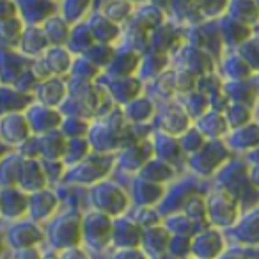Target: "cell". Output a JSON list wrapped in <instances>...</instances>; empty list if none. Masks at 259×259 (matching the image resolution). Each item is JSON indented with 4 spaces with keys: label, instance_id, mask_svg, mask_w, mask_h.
<instances>
[{
    "label": "cell",
    "instance_id": "1",
    "mask_svg": "<svg viewBox=\"0 0 259 259\" xmlns=\"http://www.w3.org/2000/svg\"><path fill=\"white\" fill-rule=\"evenodd\" d=\"M47 238L59 250H68V248L78 247V243L83 238L80 215L75 211H66L62 215H59V219L50 222Z\"/></svg>",
    "mask_w": 259,
    "mask_h": 259
},
{
    "label": "cell",
    "instance_id": "46",
    "mask_svg": "<svg viewBox=\"0 0 259 259\" xmlns=\"http://www.w3.org/2000/svg\"><path fill=\"white\" fill-rule=\"evenodd\" d=\"M16 15V8L11 0H2V20L8 22V20H15L13 16Z\"/></svg>",
    "mask_w": 259,
    "mask_h": 259
},
{
    "label": "cell",
    "instance_id": "35",
    "mask_svg": "<svg viewBox=\"0 0 259 259\" xmlns=\"http://www.w3.org/2000/svg\"><path fill=\"white\" fill-rule=\"evenodd\" d=\"M22 25H20L18 20H8V22L2 23V37H4V45H8L9 48L20 47V41H22Z\"/></svg>",
    "mask_w": 259,
    "mask_h": 259
},
{
    "label": "cell",
    "instance_id": "32",
    "mask_svg": "<svg viewBox=\"0 0 259 259\" xmlns=\"http://www.w3.org/2000/svg\"><path fill=\"white\" fill-rule=\"evenodd\" d=\"M226 73L234 82H241L243 78L250 76V66L243 57H231L226 62Z\"/></svg>",
    "mask_w": 259,
    "mask_h": 259
},
{
    "label": "cell",
    "instance_id": "23",
    "mask_svg": "<svg viewBox=\"0 0 259 259\" xmlns=\"http://www.w3.org/2000/svg\"><path fill=\"white\" fill-rule=\"evenodd\" d=\"M201 132L204 137H222L224 134L227 132V119L224 117L222 114L219 112H209V114H204L201 117Z\"/></svg>",
    "mask_w": 259,
    "mask_h": 259
},
{
    "label": "cell",
    "instance_id": "41",
    "mask_svg": "<svg viewBox=\"0 0 259 259\" xmlns=\"http://www.w3.org/2000/svg\"><path fill=\"white\" fill-rule=\"evenodd\" d=\"M87 2L89 0H66L64 13L68 20H78V16H82L87 9Z\"/></svg>",
    "mask_w": 259,
    "mask_h": 259
},
{
    "label": "cell",
    "instance_id": "19",
    "mask_svg": "<svg viewBox=\"0 0 259 259\" xmlns=\"http://www.w3.org/2000/svg\"><path fill=\"white\" fill-rule=\"evenodd\" d=\"M39 141H41V156H43V160L64 158L68 142L64 141V134H62V132H59V130L48 132Z\"/></svg>",
    "mask_w": 259,
    "mask_h": 259
},
{
    "label": "cell",
    "instance_id": "38",
    "mask_svg": "<svg viewBox=\"0 0 259 259\" xmlns=\"http://www.w3.org/2000/svg\"><path fill=\"white\" fill-rule=\"evenodd\" d=\"M169 252H170V255H174L176 259H187L188 255H192L190 236H181V234L172 236L170 245H169Z\"/></svg>",
    "mask_w": 259,
    "mask_h": 259
},
{
    "label": "cell",
    "instance_id": "11",
    "mask_svg": "<svg viewBox=\"0 0 259 259\" xmlns=\"http://www.w3.org/2000/svg\"><path fill=\"white\" fill-rule=\"evenodd\" d=\"M30 197L20 187H2V215L4 219H22L29 213Z\"/></svg>",
    "mask_w": 259,
    "mask_h": 259
},
{
    "label": "cell",
    "instance_id": "5",
    "mask_svg": "<svg viewBox=\"0 0 259 259\" xmlns=\"http://www.w3.org/2000/svg\"><path fill=\"white\" fill-rule=\"evenodd\" d=\"M82 236L96 250L107 247L108 241L114 236L112 217L105 215L101 211H94L85 215V219L82 220Z\"/></svg>",
    "mask_w": 259,
    "mask_h": 259
},
{
    "label": "cell",
    "instance_id": "36",
    "mask_svg": "<svg viewBox=\"0 0 259 259\" xmlns=\"http://www.w3.org/2000/svg\"><path fill=\"white\" fill-rule=\"evenodd\" d=\"M180 144H181V149H185V151H190L192 155H194V153H197L199 149L206 144L204 135H202L201 130L190 128V130H187L183 135H181Z\"/></svg>",
    "mask_w": 259,
    "mask_h": 259
},
{
    "label": "cell",
    "instance_id": "4",
    "mask_svg": "<svg viewBox=\"0 0 259 259\" xmlns=\"http://www.w3.org/2000/svg\"><path fill=\"white\" fill-rule=\"evenodd\" d=\"M229 158V151H227L226 144L222 142H206L197 153L192 155V158L188 160L192 170L201 176H211L217 169L222 167V163Z\"/></svg>",
    "mask_w": 259,
    "mask_h": 259
},
{
    "label": "cell",
    "instance_id": "51",
    "mask_svg": "<svg viewBox=\"0 0 259 259\" xmlns=\"http://www.w3.org/2000/svg\"><path fill=\"white\" fill-rule=\"evenodd\" d=\"M43 259H61V255H55V254H47V255H43Z\"/></svg>",
    "mask_w": 259,
    "mask_h": 259
},
{
    "label": "cell",
    "instance_id": "24",
    "mask_svg": "<svg viewBox=\"0 0 259 259\" xmlns=\"http://www.w3.org/2000/svg\"><path fill=\"white\" fill-rule=\"evenodd\" d=\"M45 62H47L52 76H55L68 71L69 66H71V57H69V54L62 47H54L47 52Z\"/></svg>",
    "mask_w": 259,
    "mask_h": 259
},
{
    "label": "cell",
    "instance_id": "14",
    "mask_svg": "<svg viewBox=\"0 0 259 259\" xmlns=\"http://www.w3.org/2000/svg\"><path fill=\"white\" fill-rule=\"evenodd\" d=\"M29 119L30 130L37 132V134H48V132H54L59 126H62V115L57 114L52 107H45V105H36L29 110L27 114Z\"/></svg>",
    "mask_w": 259,
    "mask_h": 259
},
{
    "label": "cell",
    "instance_id": "6",
    "mask_svg": "<svg viewBox=\"0 0 259 259\" xmlns=\"http://www.w3.org/2000/svg\"><path fill=\"white\" fill-rule=\"evenodd\" d=\"M224 252V238L217 229H202L192 238V255L195 259H219Z\"/></svg>",
    "mask_w": 259,
    "mask_h": 259
},
{
    "label": "cell",
    "instance_id": "7",
    "mask_svg": "<svg viewBox=\"0 0 259 259\" xmlns=\"http://www.w3.org/2000/svg\"><path fill=\"white\" fill-rule=\"evenodd\" d=\"M108 165H110V160L103 162V158H100V156H87L85 160H82V162L73 167V170L69 172L71 176H68L66 180L82 185L96 183L98 180H101L105 176V172L108 170Z\"/></svg>",
    "mask_w": 259,
    "mask_h": 259
},
{
    "label": "cell",
    "instance_id": "43",
    "mask_svg": "<svg viewBox=\"0 0 259 259\" xmlns=\"http://www.w3.org/2000/svg\"><path fill=\"white\" fill-rule=\"evenodd\" d=\"M226 6H227V0H201L202 13H206L208 16L220 15Z\"/></svg>",
    "mask_w": 259,
    "mask_h": 259
},
{
    "label": "cell",
    "instance_id": "10",
    "mask_svg": "<svg viewBox=\"0 0 259 259\" xmlns=\"http://www.w3.org/2000/svg\"><path fill=\"white\" fill-rule=\"evenodd\" d=\"M233 238L241 245H259V208L247 211L231 227Z\"/></svg>",
    "mask_w": 259,
    "mask_h": 259
},
{
    "label": "cell",
    "instance_id": "18",
    "mask_svg": "<svg viewBox=\"0 0 259 259\" xmlns=\"http://www.w3.org/2000/svg\"><path fill=\"white\" fill-rule=\"evenodd\" d=\"M37 100L45 107H55V105H61L64 100L66 94V85L57 78H48L37 85L36 89Z\"/></svg>",
    "mask_w": 259,
    "mask_h": 259
},
{
    "label": "cell",
    "instance_id": "26",
    "mask_svg": "<svg viewBox=\"0 0 259 259\" xmlns=\"http://www.w3.org/2000/svg\"><path fill=\"white\" fill-rule=\"evenodd\" d=\"M45 32H47L48 41L52 45H55V47H61L62 43L69 41V36H71L66 22L62 18H57V16L48 18L47 25H45Z\"/></svg>",
    "mask_w": 259,
    "mask_h": 259
},
{
    "label": "cell",
    "instance_id": "45",
    "mask_svg": "<svg viewBox=\"0 0 259 259\" xmlns=\"http://www.w3.org/2000/svg\"><path fill=\"white\" fill-rule=\"evenodd\" d=\"M61 259H89V255L80 247H73V248H68V250H62Z\"/></svg>",
    "mask_w": 259,
    "mask_h": 259
},
{
    "label": "cell",
    "instance_id": "2",
    "mask_svg": "<svg viewBox=\"0 0 259 259\" xmlns=\"http://www.w3.org/2000/svg\"><path fill=\"white\" fill-rule=\"evenodd\" d=\"M208 208V220L220 227H233L238 217V199L226 188L215 190L206 199Z\"/></svg>",
    "mask_w": 259,
    "mask_h": 259
},
{
    "label": "cell",
    "instance_id": "34",
    "mask_svg": "<svg viewBox=\"0 0 259 259\" xmlns=\"http://www.w3.org/2000/svg\"><path fill=\"white\" fill-rule=\"evenodd\" d=\"M85 57L94 66H110L114 61V50L107 45H94L89 52H85Z\"/></svg>",
    "mask_w": 259,
    "mask_h": 259
},
{
    "label": "cell",
    "instance_id": "53",
    "mask_svg": "<svg viewBox=\"0 0 259 259\" xmlns=\"http://www.w3.org/2000/svg\"><path fill=\"white\" fill-rule=\"evenodd\" d=\"M255 4H257V8H259V0H255Z\"/></svg>",
    "mask_w": 259,
    "mask_h": 259
},
{
    "label": "cell",
    "instance_id": "47",
    "mask_svg": "<svg viewBox=\"0 0 259 259\" xmlns=\"http://www.w3.org/2000/svg\"><path fill=\"white\" fill-rule=\"evenodd\" d=\"M16 259H43V255L36 250V247H32V248H22L16 254Z\"/></svg>",
    "mask_w": 259,
    "mask_h": 259
},
{
    "label": "cell",
    "instance_id": "13",
    "mask_svg": "<svg viewBox=\"0 0 259 259\" xmlns=\"http://www.w3.org/2000/svg\"><path fill=\"white\" fill-rule=\"evenodd\" d=\"M48 183V178L45 174L43 163L37 160H25L23 158L22 170H20L18 178V187L25 192H39L45 190Z\"/></svg>",
    "mask_w": 259,
    "mask_h": 259
},
{
    "label": "cell",
    "instance_id": "20",
    "mask_svg": "<svg viewBox=\"0 0 259 259\" xmlns=\"http://www.w3.org/2000/svg\"><path fill=\"white\" fill-rule=\"evenodd\" d=\"M163 194H165V192H163L162 185L142 180V178L137 180L135 188H134V197H135V201H137V204H141V206L156 204V202L162 201Z\"/></svg>",
    "mask_w": 259,
    "mask_h": 259
},
{
    "label": "cell",
    "instance_id": "39",
    "mask_svg": "<svg viewBox=\"0 0 259 259\" xmlns=\"http://www.w3.org/2000/svg\"><path fill=\"white\" fill-rule=\"evenodd\" d=\"M197 83V75H194L192 71H180L174 75V89L181 91V93H192Z\"/></svg>",
    "mask_w": 259,
    "mask_h": 259
},
{
    "label": "cell",
    "instance_id": "37",
    "mask_svg": "<svg viewBox=\"0 0 259 259\" xmlns=\"http://www.w3.org/2000/svg\"><path fill=\"white\" fill-rule=\"evenodd\" d=\"M93 32L91 29H85V27H78L75 32L69 36V45H71V50L76 48L78 52H89L93 45Z\"/></svg>",
    "mask_w": 259,
    "mask_h": 259
},
{
    "label": "cell",
    "instance_id": "28",
    "mask_svg": "<svg viewBox=\"0 0 259 259\" xmlns=\"http://www.w3.org/2000/svg\"><path fill=\"white\" fill-rule=\"evenodd\" d=\"M234 148L241 149H255L259 148V126L248 124L243 128H238L234 134Z\"/></svg>",
    "mask_w": 259,
    "mask_h": 259
},
{
    "label": "cell",
    "instance_id": "54",
    "mask_svg": "<svg viewBox=\"0 0 259 259\" xmlns=\"http://www.w3.org/2000/svg\"><path fill=\"white\" fill-rule=\"evenodd\" d=\"M194 259H195V257H194Z\"/></svg>",
    "mask_w": 259,
    "mask_h": 259
},
{
    "label": "cell",
    "instance_id": "33",
    "mask_svg": "<svg viewBox=\"0 0 259 259\" xmlns=\"http://www.w3.org/2000/svg\"><path fill=\"white\" fill-rule=\"evenodd\" d=\"M75 139L68 141L64 153V162L66 163H80L82 160L87 158V153H89V142H85L83 139H78V148H75Z\"/></svg>",
    "mask_w": 259,
    "mask_h": 259
},
{
    "label": "cell",
    "instance_id": "50",
    "mask_svg": "<svg viewBox=\"0 0 259 259\" xmlns=\"http://www.w3.org/2000/svg\"><path fill=\"white\" fill-rule=\"evenodd\" d=\"M153 259H176V257L170 254H162V255H158V257H153Z\"/></svg>",
    "mask_w": 259,
    "mask_h": 259
},
{
    "label": "cell",
    "instance_id": "31",
    "mask_svg": "<svg viewBox=\"0 0 259 259\" xmlns=\"http://www.w3.org/2000/svg\"><path fill=\"white\" fill-rule=\"evenodd\" d=\"M227 124L233 128H243L248 121H250V110L247 108V105L233 103L231 107H227Z\"/></svg>",
    "mask_w": 259,
    "mask_h": 259
},
{
    "label": "cell",
    "instance_id": "30",
    "mask_svg": "<svg viewBox=\"0 0 259 259\" xmlns=\"http://www.w3.org/2000/svg\"><path fill=\"white\" fill-rule=\"evenodd\" d=\"M153 110H155V108H153V103L149 100H146V98H137V100L128 103V107H126L128 117L135 122H142V121L151 119Z\"/></svg>",
    "mask_w": 259,
    "mask_h": 259
},
{
    "label": "cell",
    "instance_id": "22",
    "mask_svg": "<svg viewBox=\"0 0 259 259\" xmlns=\"http://www.w3.org/2000/svg\"><path fill=\"white\" fill-rule=\"evenodd\" d=\"M50 41L47 37V32L41 29H27L22 36V41H20V47L25 54L29 55H37L39 52L47 50Z\"/></svg>",
    "mask_w": 259,
    "mask_h": 259
},
{
    "label": "cell",
    "instance_id": "17",
    "mask_svg": "<svg viewBox=\"0 0 259 259\" xmlns=\"http://www.w3.org/2000/svg\"><path fill=\"white\" fill-rule=\"evenodd\" d=\"M188 114L183 108L178 107H167L163 114L160 115V126L163 128V134L169 135H183L188 128Z\"/></svg>",
    "mask_w": 259,
    "mask_h": 259
},
{
    "label": "cell",
    "instance_id": "40",
    "mask_svg": "<svg viewBox=\"0 0 259 259\" xmlns=\"http://www.w3.org/2000/svg\"><path fill=\"white\" fill-rule=\"evenodd\" d=\"M144 73H148L146 76H156L162 75V69L165 66V55H162L160 52H155L149 57H146L144 61Z\"/></svg>",
    "mask_w": 259,
    "mask_h": 259
},
{
    "label": "cell",
    "instance_id": "49",
    "mask_svg": "<svg viewBox=\"0 0 259 259\" xmlns=\"http://www.w3.org/2000/svg\"><path fill=\"white\" fill-rule=\"evenodd\" d=\"M248 180H250L252 187L259 190V165L250 167V170H248Z\"/></svg>",
    "mask_w": 259,
    "mask_h": 259
},
{
    "label": "cell",
    "instance_id": "15",
    "mask_svg": "<svg viewBox=\"0 0 259 259\" xmlns=\"http://www.w3.org/2000/svg\"><path fill=\"white\" fill-rule=\"evenodd\" d=\"M170 231L167 227L155 226L144 229V236H142V245H144L146 254H149L151 257H158V255L165 254V250H169L170 245Z\"/></svg>",
    "mask_w": 259,
    "mask_h": 259
},
{
    "label": "cell",
    "instance_id": "27",
    "mask_svg": "<svg viewBox=\"0 0 259 259\" xmlns=\"http://www.w3.org/2000/svg\"><path fill=\"white\" fill-rule=\"evenodd\" d=\"M134 13V8L128 0H108L103 6V15L114 23H121Z\"/></svg>",
    "mask_w": 259,
    "mask_h": 259
},
{
    "label": "cell",
    "instance_id": "42",
    "mask_svg": "<svg viewBox=\"0 0 259 259\" xmlns=\"http://www.w3.org/2000/svg\"><path fill=\"white\" fill-rule=\"evenodd\" d=\"M241 57L250 68H259V43H247L241 48Z\"/></svg>",
    "mask_w": 259,
    "mask_h": 259
},
{
    "label": "cell",
    "instance_id": "29",
    "mask_svg": "<svg viewBox=\"0 0 259 259\" xmlns=\"http://www.w3.org/2000/svg\"><path fill=\"white\" fill-rule=\"evenodd\" d=\"M89 29L93 32V36L100 41H112L117 37V27L114 22H110L105 16H96L93 18V22L89 23Z\"/></svg>",
    "mask_w": 259,
    "mask_h": 259
},
{
    "label": "cell",
    "instance_id": "3",
    "mask_svg": "<svg viewBox=\"0 0 259 259\" xmlns=\"http://www.w3.org/2000/svg\"><path fill=\"white\" fill-rule=\"evenodd\" d=\"M91 199L94 202V208L108 217H121L122 211L128 208V197L124 190L110 181L94 185L91 190Z\"/></svg>",
    "mask_w": 259,
    "mask_h": 259
},
{
    "label": "cell",
    "instance_id": "8",
    "mask_svg": "<svg viewBox=\"0 0 259 259\" xmlns=\"http://www.w3.org/2000/svg\"><path fill=\"white\" fill-rule=\"evenodd\" d=\"M142 236H144V229L134 219L119 217V220L114 222V236H112V241L115 243V247L119 248L139 247V245H142Z\"/></svg>",
    "mask_w": 259,
    "mask_h": 259
},
{
    "label": "cell",
    "instance_id": "52",
    "mask_svg": "<svg viewBox=\"0 0 259 259\" xmlns=\"http://www.w3.org/2000/svg\"><path fill=\"white\" fill-rule=\"evenodd\" d=\"M162 2H165V0H155V6H165V4H162Z\"/></svg>",
    "mask_w": 259,
    "mask_h": 259
},
{
    "label": "cell",
    "instance_id": "9",
    "mask_svg": "<svg viewBox=\"0 0 259 259\" xmlns=\"http://www.w3.org/2000/svg\"><path fill=\"white\" fill-rule=\"evenodd\" d=\"M45 238L47 236H45L43 231L37 227V224L27 222V220L16 224V226H13L11 229L8 231L9 245L15 247V248H18V250H22V248L36 247V245L41 243Z\"/></svg>",
    "mask_w": 259,
    "mask_h": 259
},
{
    "label": "cell",
    "instance_id": "48",
    "mask_svg": "<svg viewBox=\"0 0 259 259\" xmlns=\"http://www.w3.org/2000/svg\"><path fill=\"white\" fill-rule=\"evenodd\" d=\"M219 259H248V255L243 254L240 248H233V250L222 252V254L219 255Z\"/></svg>",
    "mask_w": 259,
    "mask_h": 259
},
{
    "label": "cell",
    "instance_id": "25",
    "mask_svg": "<svg viewBox=\"0 0 259 259\" xmlns=\"http://www.w3.org/2000/svg\"><path fill=\"white\" fill-rule=\"evenodd\" d=\"M141 64L139 57L134 54V52H121L119 57H114L110 64V73L117 78H122V76H130L132 73L137 69V66Z\"/></svg>",
    "mask_w": 259,
    "mask_h": 259
},
{
    "label": "cell",
    "instance_id": "12",
    "mask_svg": "<svg viewBox=\"0 0 259 259\" xmlns=\"http://www.w3.org/2000/svg\"><path fill=\"white\" fill-rule=\"evenodd\" d=\"M30 124L25 115L15 114H4L2 117V141L11 146H20L29 139Z\"/></svg>",
    "mask_w": 259,
    "mask_h": 259
},
{
    "label": "cell",
    "instance_id": "44",
    "mask_svg": "<svg viewBox=\"0 0 259 259\" xmlns=\"http://www.w3.org/2000/svg\"><path fill=\"white\" fill-rule=\"evenodd\" d=\"M112 259H148V254L142 252L139 247H134V248H119Z\"/></svg>",
    "mask_w": 259,
    "mask_h": 259
},
{
    "label": "cell",
    "instance_id": "21",
    "mask_svg": "<svg viewBox=\"0 0 259 259\" xmlns=\"http://www.w3.org/2000/svg\"><path fill=\"white\" fill-rule=\"evenodd\" d=\"M174 176V169L170 167V163L163 162V160H149L144 167L141 169V178L142 180L153 181V183L162 185L163 181L170 180Z\"/></svg>",
    "mask_w": 259,
    "mask_h": 259
},
{
    "label": "cell",
    "instance_id": "16",
    "mask_svg": "<svg viewBox=\"0 0 259 259\" xmlns=\"http://www.w3.org/2000/svg\"><path fill=\"white\" fill-rule=\"evenodd\" d=\"M57 197L52 190L45 188V190L34 192L30 195V204H29V215L32 220H45L50 219L54 211L57 209Z\"/></svg>",
    "mask_w": 259,
    "mask_h": 259
}]
</instances>
